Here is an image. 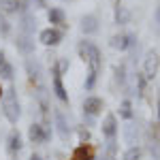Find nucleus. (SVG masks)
<instances>
[{
	"mask_svg": "<svg viewBox=\"0 0 160 160\" xmlns=\"http://www.w3.org/2000/svg\"><path fill=\"white\" fill-rule=\"evenodd\" d=\"M77 51H79V58L90 66V71H96L98 73L100 66H102V56H100L98 45L92 43V41H88V38H83V41H79Z\"/></svg>",
	"mask_w": 160,
	"mask_h": 160,
	"instance_id": "f257e3e1",
	"label": "nucleus"
},
{
	"mask_svg": "<svg viewBox=\"0 0 160 160\" xmlns=\"http://www.w3.org/2000/svg\"><path fill=\"white\" fill-rule=\"evenodd\" d=\"M0 105H2V113H4V118H7L11 124H17L19 115H22V107H19L17 94H15V88H9V90L2 94Z\"/></svg>",
	"mask_w": 160,
	"mask_h": 160,
	"instance_id": "f03ea898",
	"label": "nucleus"
},
{
	"mask_svg": "<svg viewBox=\"0 0 160 160\" xmlns=\"http://www.w3.org/2000/svg\"><path fill=\"white\" fill-rule=\"evenodd\" d=\"M102 109H105V100L100 96H88L83 100V118L88 122H92V118H96Z\"/></svg>",
	"mask_w": 160,
	"mask_h": 160,
	"instance_id": "7ed1b4c3",
	"label": "nucleus"
},
{
	"mask_svg": "<svg viewBox=\"0 0 160 160\" xmlns=\"http://www.w3.org/2000/svg\"><path fill=\"white\" fill-rule=\"evenodd\" d=\"M64 38L60 28H45V30H41L38 32V41L43 43V45H47V47H56V45H60V41Z\"/></svg>",
	"mask_w": 160,
	"mask_h": 160,
	"instance_id": "20e7f679",
	"label": "nucleus"
},
{
	"mask_svg": "<svg viewBox=\"0 0 160 160\" xmlns=\"http://www.w3.org/2000/svg\"><path fill=\"white\" fill-rule=\"evenodd\" d=\"M51 137L49 126H43V124H30L28 128V139L32 143H47Z\"/></svg>",
	"mask_w": 160,
	"mask_h": 160,
	"instance_id": "39448f33",
	"label": "nucleus"
},
{
	"mask_svg": "<svg viewBox=\"0 0 160 160\" xmlns=\"http://www.w3.org/2000/svg\"><path fill=\"white\" fill-rule=\"evenodd\" d=\"M135 43H137V34H130V32H122V34L111 37V47L118 51H128Z\"/></svg>",
	"mask_w": 160,
	"mask_h": 160,
	"instance_id": "423d86ee",
	"label": "nucleus"
},
{
	"mask_svg": "<svg viewBox=\"0 0 160 160\" xmlns=\"http://www.w3.org/2000/svg\"><path fill=\"white\" fill-rule=\"evenodd\" d=\"M156 73H158V53L148 51L143 58V75H145V79H154Z\"/></svg>",
	"mask_w": 160,
	"mask_h": 160,
	"instance_id": "0eeeda50",
	"label": "nucleus"
},
{
	"mask_svg": "<svg viewBox=\"0 0 160 160\" xmlns=\"http://www.w3.org/2000/svg\"><path fill=\"white\" fill-rule=\"evenodd\" d=\"M15 47H17V51L22 53V56H30V53H34V38H32V34H17V38H15Z\"/></svg>",
	"mask_w": 160,
	"mask_h": 160,
	"instance_id": "6e6552de",
	"label": "nucleus"
},
{
	"mask_svg": "<svg viewBox=\"0 0 160 160\" xmlns=\"http://www.w3.org/2000/svg\"><path fill=\"white\" fill-rule=\"evenodd\" d=\"M51 88H53V94L62 100V102H68V92L62 83V73L53 66V77H51Z\"/></svg>",
	"mask_w": 160,
	"mask_h": 160,
	"instance_id": "1a4fd4ad",
	"label": "nucleus"
},
{
	"mask_svg": "<svg viewBox=\"0 0 160 160\" xmlns=\"http://www.w3.org/2000/svg\"><path fill=\"white\" fill-rule=\"evenodd\" d=\"M100 130H102V135L107 139H115V135H118V118H115V113L105 115V120L100 124Z\"/></svg>",
	"mask_w": 160,
	"mask_h": 160,
	"instance_id": "9d476101",
	"label": "nucleus"
},
{
	"mask_svg": "<svg viewBox=\"0 0 160 160\" xmlns=\"http://www.w3.org/2000/svg\"><path fill=\"white\" fill-rule=\"evenodd\" d=\"M81 32H83L86 37L98 32V17H96L94 13H86V15L81 17Z\"/></svg>",
	"mask_w": 160,
	"mask_h": 160,
	"instance_id": "9b49d317",
	"label": "nucleus"
},
{
	"mask_svg": "<svg viewBox=\"0 0 160 160\" xmlns=\"http://www.w3.org/2000/svg\"><path fill=\"white\" fill-rule=\"evenodd\" d=\"M47 19L53 28H66V13L60 7H51L47 11Z\"/></svg>",
	"mask_w": 160,
	"mask_h": 160,
	"instance_id": "f8f14e48",
	"label": "nucleus"
},
{
	"mask_svg": "<svg viewBox=\"0 0 160 160\" xmlns=\"http://www.w3.org/2000/svg\"><path fill=\"white\" fill-rule=\"evenodd\" d=\"M24 148V143H22V135H19V130H11L9 132V139H7V152L11 154V156H17L19 152Z\"/></svg>",
	"mask_w": 160,
	"mask_h": 160,
	"instance_id": "ddd939ff",
	"label": "nucleus"
},
{
	"mask_svg": "<svg viewBox=\"0 0 160 160\" xmlns=\"http://www.w3.org/2000/svg\"><path fill=\"white\" fill-rule=\"evenodd\" d=\"M130 17H132L130 9L118 2V4H115V11H113V19H115V24H118V26H126V24H130Z\"/></svg>",
	"mask_w": 160,
	"mask_h": 160,
	"instance_id": "4468645a",
	"label": "nucleus"
},
{
	"mask_svg": "<svg viewBox=\"0 0 160 160\" xmlns=\"http://www.w3.org/2000/svg\"><path fill=\"white\" fill-rule=\"evenodd\" d=\"M19 30L24 32V34H32L34 30H37V19L30 15V13H19Z\"/></svg>",
	"mask_w": 160,
	"mask_h": 160,
	"instance_id": "2eb2a0df",
	"label": "nucleus"
},
{
	"mask_svg": "<svg viewBox=\"0 0 160 160\" xmlns=\"http://www.w3.org/2000/svg\"><path fill=\"white\" fill-rule=\"evenodd\" d=\"M2 7L7 13H26L28 11V0H2Z\"/></svg>",
	"mask_w": 160,
	"mask_h": 160,
	"instance_id": "dca6fc26",
	"label": "nucleus"
},
{
	"mask_svg": "<svg viewBox=\"0 0 160 160\" xmlns=\"http://www.w3.org/2000/svg\"><path fill=\"white\" fill-rule=\"evenodd\" d=\"M53 118H56V126H58V135L66 141V139L71 137V128H68V122H66L64 113H62V111H53Z\"/></svg>",
	"mask_w": 160,
	"mask_h": 160,
	"instance_id": "f3484780",
	"label": "nucleus"
},
{
	"mask_svg": "<svg viewBox=\"0 0 160 160\" xmlns=\"http://www.w3.org/2000/svg\"><path fill=\"white\" fill-rule=\"evenodd\" d=\"M73 160H94V148L88 145V143H81L73 149Z\"/></svg>",
	"mask_w": 160,
	"mask_h": 160,
	"instance_id": "a211bd4d",
	"label": "nucleus"
},
{
	"mask_svg": "<svg viewBox=\"0 0 160 160\" xmlns=\"http://www.w3.org/2000/svg\"><path fill=\"white\" fill-rule=\"evenodd\" d=\"M120 118L122 120H132L135 118V111H132V102L126 98L120 102Z\"/></svg>",
	"mask_w": 160,
	"mask_h": 160,
	"instance_id": "6ab92c4d",
	"label": "nucleus"
},
{
	"mask_svg": "<svg viewBox=\"0 0 160 160\" xmlns=\"http://www.w3.org/2000/svg\"><path fill=\"white\" fill-rule=\"evenodd\" d=\"M13 77H15L13 64L9 60H4L2 64H0V79H4V81H13Z\"/></svg>",
	"mask_w": 160,
	"mask_h": 160,
	"instance_id": "aec40b11",
	"label": "nucleus"
},
{
	"mask_svg": "<svg viewBox=\"0 0 160 160\" xmlns=\"http://www.w3.org/2000/svg\"><path fill=\"white\" fill-rule=\"evenodd\" d=\"M124 160H141V148H137V145L128 148L124 152Z\"/></svg>",
	"mask_w": 160,
	"mask_h": 160,
	"instance_id": "412c9836",
	"label": "nucleus"
},
{
	"mask_svg": "<svg viewBox=\"0 0 160 160\" xmlns=\"http://www.w3.org/2000/svg\"><path fill=\"white\" fill-rule=\"evenodd\" d=\"M96 77H98L96 71H90V73H88V77H86V90L88 92L94 90V86H96Z\"/></svg>",
	"mask_w": 160,
	"mask_h": 160,
	"instance_id": "4be33fe9",
	"label": "nucleus"
},
{
	"mask_svg": "<svg viewBox=\"0 0 160 160\" xmlns=\"http://www.w3.org/2000/svg\"><path fill=\"white\" fill-rule=\"evenodd\" d=\"M105 152H107V156H109V158H113V156L118 154V145H115V139H107Z\"/></svg>",
	"mask_w": 160,
	"mask_h": 160,
	"instance_id": "5701e85b",
	"label": "nucleus"
},
{
	"mask_svg": "<svg viewBox=\"0 0 160 160\" xmlns=\"http://www.w3.org/2000/svg\"><path fill=\"white\" fill-rule=\"evenodd\" d=\"M115 79H118L120 83H124V81H126V66H124V64L115 66Z\"/></svg>",
	"mask_w": 160,
	"mask_h": 160,
	"instance_id": "b1692460",
	"label": "nucleus"
},
{
	"mask_svg": "<svg viewBox=\"0 0 160 160\" xmlns=\"http://www.w3.org/2000/svg\"><path fill=\"white\" fill-rule=\"evenodd\" d=\"M145 83H148L145 75H143V73H137V88H139V94H143V92H145Z\"/></svg>",
	"mask_w": 160,
	"mask_h": 160,
	"instance_id": "393cba45",
	"label": "nucleus"
},
{
	"mask_svg": "<svg viewBox=\"0 0 160 160\" xmlns=\"http://www.w3.org/2000/svg\"><path fill=\"white\" fill-rule=\"evenodd\" d=\"M9 32H11V24H9L4 17H0V34H2V37H7Z\"/></svg>",
	"mask_w": 160,
	"mask_h": 160,
	"instance_id": "a878e982",
	"label": "nucleus"
},
{
	"mask_svg": "<svg viewBox=\"0 0 160 160\" xmlns=\"http://www.w3.org/2000/svg\"><path fill=\"white\" fill-rule=\"evenodd\" d=\"M154 22H156V30L160 32V4L156 7V11H154Z\"/></svg>",
	"mask_w": 160,
	"mask_h": 160,
	"instance_id": "bb28decb",
	"label": "nucleus"
},
{
	"mask_svg": "<svg viewBox=\"0 0 160 160\" xmlns=\"http://www.w3.org/2000/svg\"><path fill=\"white\" fill-rule=\"evenodd\" d=\"M34 9H47V0H32Z\"/></svg>",
	"mask_w": 160,
	"mask_h": 160,
	"instance_id": "cd10ccee",
	"label": "nucleus"
},
{
	"mask_svg": "<svg viewBox=\"0 0 160 160\" xmlns=\"http://www.w3.org/2000/svg\"><path fill=\"white\" fill-rule=\"evenodd\" d=\"M30 160H43V158H41L38 154H32V156H30Z\"/></svg>",
	"mask_w": 160,
	"mask_h": 160,
	"instance_id": "c85d7f7f",
	"label": "nucleus"
},
{
	"mask_svg": "<svg viewBox=\"0 0 160 160\" xmlns=\"http://www.w3.org/2000/svg\"><path fill=\"white\" fill-rule=\"evenodd\" d=\"M4 60H7V58H4V51H0V64H2Z\"/></svg>",
	"mask_w": 160,
	"mask_h": 160,
	"instance_id": "c756f323",
	"label": "nucleus"
},
{
	"mask_svg": "<svg viewBox=\"0 0 160 160\" xmlns=\"http://www.w3.org/2000/svg\"><path fill=\"white\" fill-rule=\"evenodd\" d=\"M158 120H160V100H158Z\"/></svg>",
	"mask_w": 160,
	"mask_h": 160,
	"instance_id": "7c9ffc66",
	"label": "nucleus"
},
{
	"mask_svg": "<svg viewBox=\"0 0 160 160\" xmlns=\"http://www.w3.org/2000/svg\"><path fill=\"white\" fill-rule=\"evenodd\" d=\"M2 94H4V92H2V88H0V100H2Z\"/></svg>",
	"mask_w": 160,
	"mask_h": 160,
	"instance_id": "2f4dec72",
	"label": "nucleus"
},
{
	"mask_svg": "<svg viewBox=\"0 0 160 160\" xmlns=\"http://www.w3.org/2000/svg\"><path fill=\"white\" fill-rule=\"evenodd\" d=\"M100 160H111V158H109V156H105V158H100Z\"/></svg>",
	"mask_w": 160,
	"mask_h": 160,
	"instance_id": "473e14b6",
	"label": "nucleus"
}]
</instances>
